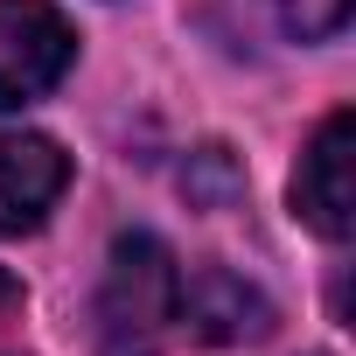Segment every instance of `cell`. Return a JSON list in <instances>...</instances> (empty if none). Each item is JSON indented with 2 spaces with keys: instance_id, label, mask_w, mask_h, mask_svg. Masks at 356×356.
<instances>
[{
  "instance_id": "7",
  "label": "cell",
  "mask_w": 356,
  "mask_h": 356,
  "mask_svg": "<svg viewBox=\"0 0 356 356\" xmlns=\"http://www.w3.org/2000/svg\"><path fill=\"white\" fill-rule=\"evenodd\" d=\"M15 307H22V280H15V273H8V266H0V321H8V314H15Z\"/></svg>"
},
{
  "instance_id": "6",
  "label": "cell",
  "mask_w": 356,
  "mask_h": 356,
  "mask_svg": "<svg viewBox=\"0 0 356 356\" xmlns=\"http://www.w3.org/2000/svg\"><path fill=\"white\" fill-rule=\"evenodd\" d=\"M280 22L300 42H328V35L349 29V0H280Z\"/></svg>"
},
{
  "instance_id": "5",
  "label": "cell",
  "mask_w": 356,
  "mask_h": 356,
  "mask_svg": "<svg viewBox=\"0 0 356 356\" xmlns=\"http://www.w3.org/2000/svg\"><path fill=\"white\" fill-rule=\"evenodd\" d=\"M70 182V154L42 133H0V238L35 231Z\"/></svg>"
},
{
  "instance_id": "2",
  "label": "cell",
  "mask_w": 356,
  "mask_h": 356,
  "mask_svg": "<svg viewBox=\"0 0 356 356\" xmlns=\"http://www.w3.org/2000/svg\"><path fill=\"white\" fill-rule=\"evenodd\" d=\"M70 63H77V35L49 0H0V112L56 91Z\"/></svg>"
},
{
  "instance_id": "4",
  "label": "cell",
  "mask_w": 356,
  "mask_h": 356,
  "mask_svg": "<svg viewBox=\"0 0 356 356\" xmlns=\"http://www.w3.org/2000/svg\"><path fill=\"white\" fill-rule=\"evenodd\" d=\"M175 328L196 342H266L273 300L252 280H238L231 266H196L175 280Z\"/></svg>"
},
{
  "instance_id": "1",
  "label": "cell",
  "mask_w": 356,
  "mask_h": 356,
  "mask_svg": "<svg viewBox=\"0 0 356 356\" xmlns=\"http://www.w3.org/2000/svg\"><path fill=\"white\" fill-rule=\"evenodd\" d=\"M175 280H182V266L154 231L112 238L98 286V356H161L175 328Z\"/></svg>"
},
{
  "instance_id": "3",
  "label": "cell",
  "mask_w": 356,
  "mask_h": 356,
  "mask_svg": "<svg viewBox=\"0 0 356 356\" xmlns=\"http://www.w3.org/2000/svg\"><path fill=\"white\" fill-rule=\"evenodd\" d=\"M293 210L307 231L342 245L356 231V112H328L293 168Z\"/></svg>"
}]
</instances>
